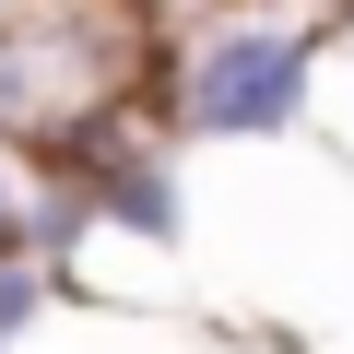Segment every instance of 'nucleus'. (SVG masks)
<instances>
[{"mask_svg": "<svg viewBox=\"0 0 354 354\" xmlns=\"http://www.w3.org/2000/svg\"><path fill=\"white\" fill-rule=\"evenodd\" d=\"M319 95V24L272 12V0H225L213 24L165 36V130L177 142H283Z\"/></svg>", "mask_w": 354, "mask_h": 354, "instance_id": "f257e3e1", "label": "nucleus"}, {"mask_svg": "<svg viewBox=\"0 0 354 354\" xmlns=\"http://www.w3.org/2000/svg\"><path fill=\"white\" fill-rule=\"evenodd\" d=\"M48 307H59V260L36 236H0V342H24Z\"/></svg>", "mask_w": 354, "mask_h": 354, "instance_id": "f03ea898", "label": "nucleus"}, {"mask_svg": "<svg viewBox=\"0 0 354 354\" xmlns=\"http://www.w3.org/2000/svg\"><path fill=\"white\" fill-rule=\"evenodd\" d=\"M24 201H36V165L24 142H0V236H24Z\"/></svg>", "mask_w": 354, "mask_h": 354, "instance_id": "7ed1b4c3", "label": "nucleus"}, {"mask_svg": "<svg viewBox=\"0 0 354 354\" xmlns=\"http://www.w3.org/2000/svg\"><path fill=\"white\" fill-rule=\"evenodd\" d=\"M24 12H36V0H0V24H24Z\"/></svg>", "mask_w": 354, "mask_h": 354, "instance_id": "20e7f679", "label": "nucleus"}, {"mask_svg": "<svg viewBox=\"0 0 354 354\" xmlns=\"http://www.w3.org/2000/svg\"><path fill=\"white\" fill-rule=\"evenodd\" d=\"M0 354H12V342H0Z\"/></svg>", "mask_w": 354, "mask_h": 354, "instance_id": "39448f33", "label": "nucleus"}]
</instances>
